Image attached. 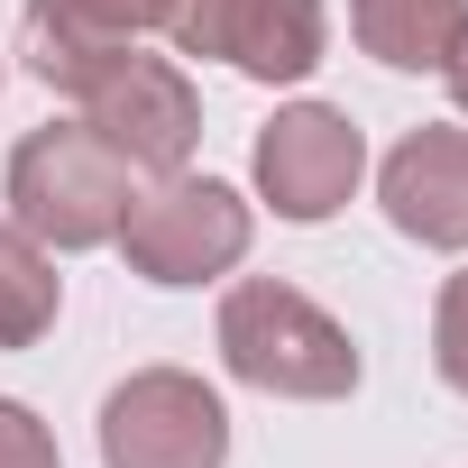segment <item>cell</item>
Listing matches in <instances>:
<instances>
[{
  "instance_id": "cell-1",
  "label": "cell",
  "mask_w": 468,
  "mask_h": 468,
  "mask_svg": "<svg viewBox=\"0 0 468 468\" xmlns=\"http://www.w3.org/2000/svg\"><path fill=\"white\" fill-rule=\"evenodd\" d=\"M220 358H229L239 386L294 395V404H331V395L358 386L349 331H340L313 294H294V285H276V276L229 285V303H220Z\"/></svg>"
},
{
  "instance_id": "cell-2",
  "label": "cell",
  "mask_w": 468,
  "mask_h": 468,
  "mask_svg": "<svg viewBox=\"0 0 468 468\" xmlns=\"http://www.w3.org/2000/svg\"><path fill=\"white\" fill-rule=\"evenodd\" d=\"M129 156L92 129V120H56L28 129L10 156V211L37 249H101L129 220Z\"/></svg>"
},
{
  "instance_id": "cell-3",
  "label": "cell",
  "mask_w": 468,
  "mask_h": 468,
  "mask_svg": "<svg viewBox=\"0 0 468 468\" xmlns=\"http://www.w3.org/2000/svg\"><path fill=\"white\" fill-rule=\"evenodd\" d=\"M249 202L211 184V175H156V193H129V220H120V249L147 285H202L220 267L249 258Z\"/></svg>"
},
{
  "instance_id": "cell-4",
  "label": "cell",
  "mask_w": 468,
  "mask_h": 468,
  "mask_svg": "<svg viewBox=\"0 0 468 468\" xmlns=\"http://www.w3.org/2000/svg\"><path fill=\"white\" fill-rule=\"evenodd\" d=\"M101 459L111 468H220L229 459V413L202 377L138 367L101 404Z\"/></svg>"
},
{
  "instance_id": "cell-5",
  "label": "cell",
  "mask_w": 468,
  "mask_h": 468,
  "mask_svg": "<svg viewBox=\"0 0 468 468\" xmlns=\"http://www.w3.org/2000/svg\"><path fill=\"white\" fill-rule=\"evenodd\" d=\"M165 28L184 56H220L249 83H303L331 47L322 0H175Z\"/></svg>"
},
{
  "instance_id": "cell-6",
  "label": "cell",
  "mask_w": 468,
  "mask_h": 468,
  "mask_svg": "<svg viewBox=\"0 0 468 468\" xmlns=\"http://www.w3.org/2000/svg\"><path fill=\"white\" fill-rule=\"evenodd\" d=\"M358 165H367V138L331 101H294L258 129V184L285 220H331L358 193Z\"/></svg>"
},
{
  "instance_id": "cell-7",
  "label": "cell",
  "mask_w": 468,
  "mask_h": 468,
  "mask_svg": "<svg viewBox=\"0 0 468 468\" xmlns=\"http://www.w3.org/2000/svg\"><path fill=\"white\" fill-rule=\"evenodd\" d=\"M83 120H92L129 165H147V175H175V165L193 156V138H202V101H193V83H184L165 56H120V65L83 92Z\"/></svg>"
},
{
  "instance_id": "cell-8",
  "label": "cell",
  "mask_w": 468,
  "mask_h": 468,
  "mask_svg": "<svg viewBox=\"0 0 468 468\" xmlns=\"http://www.w3.org/2000/svg\"><path fill=\"white\" fill-rule=\"evenodd\" d=\"M165 19H175V0H28L19 56H28L37 83H56V92L83 101V92L129 56V37H147V28H165Z\"/></svg>"
},
{
  "instance_id": "cell-9",
  "label": "cell",
  "mask_w": 468,
  "mask_h": 468,
  "mask_svg": "<svg viewBox=\"0 0 468 468\" xmlns=\"http://www.w3.org/2000/svg\"><path fill=\"white\" fill-rule=\"evenodd\" d=\"M377 193H386V220L404 229V239L468 249V129H413L386 156Z\"/></svg>"
},
{
  "instance_id": "cell-10",
  "label": "cell",
  "mask_w": 468,
  "mask_h": 468,
  "mask_svg": "<svg viewBox=\"0 0 468 468\" xmlns=\"http://www.w3.org/2000/svg\"><path fill=\"white\" fill-rule=\"evenodd\" d=\"M349 28H358V47H367L377 65L422 74V65H441V56L459 47L468 0H349Z\"/></svg>"
},
{
  "instance_id": "cell-11",
  "label": "cell",
  "mask_w": 468,
  "mask_h": 468,
  "mask_svg": "<svg viewBox=\"0 0 468 468\" xmlns=\"http://www.w3.org/2000/svg\"><path fill=\"white\" fill-rule=\"evenodd\" d=\"M56 267H47V249L28 239L19 220H0V349H28V340H47L56 331Z\"/></svg>"
},
{
  "instance_id": "cell-12",
  "label": "cell",
  "mask_w": 468,
  "mask_h": 468,
  "mask_svg": "<svg viewBox=\"0 0 468 468\" xmlns=\"http://www.w3.org/2000/svg\"><path fill=\"white\" fill-rule=\"evenodd\" d=\"M431 358H441V377L468 395V267L441 285V313H431Z\"/></svg>"
},
{
  "instance_id": "cell-13",
  "label": "cell",
  "mask_w": 468,
  "mask_h": 468,
  "mask_svg": "<svg viewBox=\"0 0 468 468\" xmlns=\"http://www.w3.org/2000/svg\"><path fill=\"white\" fill-rule=\"evenodd\" d=\"M0 468H65L56 459V431L28 404H10V395H0Z\"/></svg>"
},
{
  "instance_id": "cell-14",
  "label": "cell",
  "mask_w": 468,
  "mask_h": 468,
  "mask_svg": "<svg viewBox=\"0 0 468 468\" xmlns=\"http://www.w3.org/2000/svg\"><path fill=\"white\" fill-rule=\"evenodd\" d=\"M441 74H450V92H459V111H468V28H459V47L441 56Z\"/></svg>"
}]
</instances>
